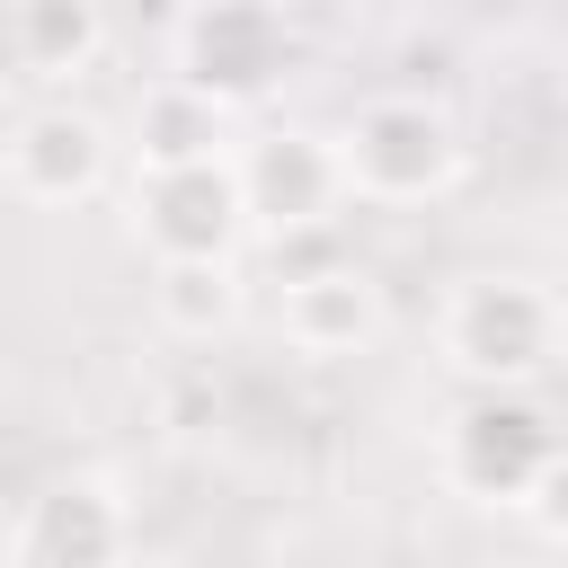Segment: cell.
<instances>
[{
    "label": "cell",
    "mask_w": 568,
    "mask_h": 568,
    "mask_svg": "<svg viewBox=\"0 0 568 568\" xmlns=\"http://www.w3.org/2000/svg\"><path fill=\"white\" fill-rule=\"evenodd\" d=\"M337 160H346V195L355 204H435L462 186V124L453 106L417 98V89H390V98H364L346 124H337Z\"/></svg>",
    "instance_id": "cell-1"
},
{
    "label": "cell",
    "mask_w": 568,
    "mask_h": 568,
    "mask_svg": "<svg viewBox=\"0 0 568 568\" xmlns=\"http://www.w3.org/2000/svg\"><path fill=\"white\" fill-rule=\"evenodd\" d=\"M435 337H444V364L470 373L479 390H524L559 364V302L532 275H462Z\"/></svg>",
    "instance_id": "cell-2"
},
{
    "label": "cell",
    "mask_w": 568,
    "mask_h": 568,
    "mask_svg": "<svg viewBox=\"0 0 568 568\" xmlns=\"http://www.w3.org/2000/svg\"><path fill=\"white\" fill-rule=\"evenodd\" d=\"M293 53H302V36H293V18L275 0H195L178 18V36H169V71L186 89L222 98L231 115L257 106V98H275L284 71H293Z\"/></svg>",
    "instance_id": "cell-3"
},
{
    "label": "cell",
    "mask_w": 568,
    "mask_h": 568,
    "mask_svg": "<svg viewBox=\"0 0 568 568\" xmlns=\"http://www.w3.org/2000/svg\"><path fill=\"white\" fill-rule=\"evenodd\" d=\"M559 470V426L524 390H470L444 426V479L470 506H532Z\"/></svg>",
    "instance_id": "cell-4"
},
{
    "label": "cell",
    "mask_w": 568,
    "mask_h": 568,
    "mask_svg": "<svg viewBox=\"0 0 568 568\" xmlns=\"http://www.w3.org/2000/svg\"><path fill=\"white\" fill-rule=\"evenodd\" d=\"M240 169V195H248V231H266L275 248L284 240H320L355 195H346V160H337V133H311V124H266L231 151Z\"/></svg>",
    "instance_id": "cell-5"
},
{
    "label": "cell",
    "mask_w": 568,
    "mask_h": 568,
    "mask_svg": "<svg viewBox=\"0 0 568 568\" xmlns=\"http://www.w3.org/2000/svg\"><path fill=\"white\" fill-rule=\"evenodd\" d=\"M133 240L151 257H240V240H248L240 169L231 160L133 169Z\"/></svg>",
    "instance_id": "cell-6"
},
{
    "label": "cell",
    "mask_w": 568,
    "mask_h": 568,
    "mask_svg": "<svg viewBox=\"0 0 568 568\" xmlns=\"http://www.w3.org/2000/svg\"><path fill=\"white\" fill-rule=\"evenodd\" d=\"M133 559V506L98 470H62L18 515V568H124Z\"/></svg>",
    "instance_id": "cell-7"
},
{
    "label": "cell",
    "mask_w": 568,
    "mask_h": 568,
    "mask_svg": "<svg viewBox=\"0 0 568 568\" xmlns=\"http://www.w3.org/2000/svg\"><path fill=\"white\" fill-rule=\"evenodd\" d=\"M115 169V133L89 106H27L0 142V178L18 204H89Z\"/></svg>",
    "instance_id": "cell-8"
},
{
    "label": "cell",
    "mask_w": 568,
    "mask_h": 568,
    "mask_svg": "<svg viewBox=\"0 0 568 568\" xmlns=\"http://www.w3.org/2000/svg\"><path fill=\"white\" fill-rule=\"evenodd\" d=\"M275 320H284V346H293V355H320V364H328V355H364V346L382 337L390 302H382L373 266L320 257V266H293V275H284Z\"/></svg>",
    "instance_id": "cell-9"
},
{
    "label": "cell",
    "mask_w": 568,
    "mask_h": 568,
    "mask_svg": "<svg viewBox=\"0 0 568 568\" xmlns=\"http://www.w3.org/2000/svg\"><path fill=\"white\" fill-rule=\"evenodd\" d=\"M124 151H133V169H186V160H231L240 142H231V106L204 98V89H186V80L169 71V80H151V89L133 98Z\"/></svg>",
    "instance_id": "cell-10"
},
{
    "label": "cell",
    "mask_w": 568,
    "mask_h": 568,
    "mask_svg": "<svg viewBox=\"0 0 568 568\" xmlns=\"http://www.w3.org/2000/svg\"><path fill=\"white\" fill-rule=\"evenodd\" d=\"M151 320L186 346H213L240 320V257H151Z\"/></svg>",
    "instance_id": "cell-11"
},
{
    "label": "cell",
    "mask_w": 568,
    "mask_h": 568,
    "mask_svg": "<svg viewBox=\"0 0 568 568\" xmlns=\"http://www.w3.org/2000/svg\"><path fill=\"white\" fill-rule=\"evenodd\" d=\"M9 44L36 71H80L106 44V18L98 0H9Z\"/></svg>",
    "instance_id": "cell-12"
}]
</instances>
